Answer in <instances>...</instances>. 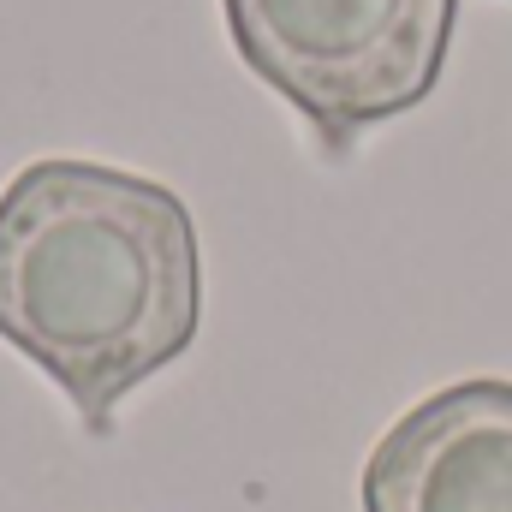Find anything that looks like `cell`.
I'll return each instance as SVG.
<instances>
[{
	"label": "cell",
	"instance_id": "1",
	"mask_svg": "<svg viewBox=\"0 0 512 512\" xmlns=\"http://www.w3.org/2000/svg\"><path fill=\"white\" fill-rule=\"evenodd\" d=\"M197 221L179 191L108 161L48 155L0 191V340L72 399L90 435L191 352Z\"/></svg>",
	"mask_w": 512,
	"mask_h": 512
},
{
	"label": "cell",
	"instance_id": "3",
	"mask_svg": "<svg viewBox=\"0 0 512 512\" xmlns=\"http://www.w3.org/2000/svg\"><path fill=\"white\" fill-rule=\"evenodd\" d=\"M364 512H512V382L471 376L411 405L364 465Z\"/></svg>",
	"mask_w": 512,
	"mask_h": 512
},
{
	"label": "cell",
	"instance_id": "2",
	"mask_svg": "<svg viewBox=\"0 0 512 512\" xmlns=\"http://www.w3.org/2000/svg\"><path fill=\"white\" fill-rule=\"evenodd\" d=\"M221 12L239 60L328 155L429 102L459 24V0H221Z\"/></svg>",
	"mask_w": 512,
	"mask_h": 512
}]
</instances>
